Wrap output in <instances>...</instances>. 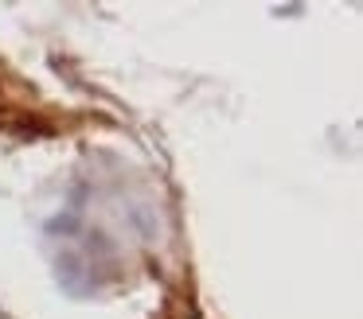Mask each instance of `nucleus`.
<instances>
[{
    "mask_svg": "<svg viewBox=\"0 0 363 319\" xmlns=\"http://www.w3.org/2000/svg\"><path fill=\"white\" fill-rule=\"evenodd\" d=\"M55 277H59V284H63L71 296H86L90 288L98 284V280H94V269H86V261H82L79 253H59Z\"/></svg>",
    "mask_w": 363,
    "mask_h": 319,
    "instance_id": "nucleus-1",
    "label": "nucleus"
},
{
    "mask_svg": "<svg viewBox=\"0 0 363 319\" xmlns=\"http://www.w3.org/2000/svg\"><path fill=\"white\" fill-rule=\"evenodd\" d=\"M43 230H48L51 238H59V233H63V238H74V233L82 230V214H74V210L55 214V218H48V226H43Z\"/></svg>",
    "mask_w": 363,
    "mask_h": 319,
    "instance_id": "nucleus-2",
    "label": "nucleus"
},
{
    "mask_svg": "<svg viewBox=\"0 0 363 319\" xmlns=\"http://www.w3.org/2000/svg\"><path fill=\"white\" fill-rule=\"evenodd\" d=\"M129 222H133L137 230H141V238H145V241L157 238V222H152V214H149L145 207H133V210H129Z\"/></svg>",
    "mask_w": 363,
    "mask_h": 319,
    "instance_id": "nucleus-3",
    "label": "nucleus"
}]
</instances>
